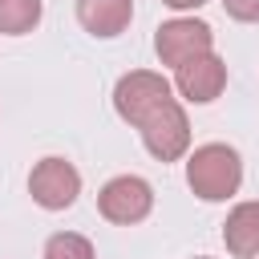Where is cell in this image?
I'll return each mask as SVG.
<instances>
[{"label": "cell", "mask_w": 259, "mask_h": 259, "mask_svg": "<svg viewBox=\"0 0 259 259\" xmlns=\"http://www.w3.org/2000/svg\"><path fill=\"white\" fill-rule=\"evenodd\" d=\"M77 20L89 36H121L134 20V0H77Z\"/></svg>", "instance_id": "8"}, {"label": "cell", "mask_w": 259, "mask_h": 259, "mask_svg": "<svg viewBox=\"0 0 259 259\" xmlns=\"http://www.w3.org/2000/svg\"><path fill=\"white\" fill-rule=\"evenodd\" d=\"M243 182V158L227 142H206L186 158V186L202 202H227Z\"/></svg>", "instance_id": "1"}, {"label": "cell", "mask_w": 259, "mask_h": 259, "mask_svg": "<svg viewBox=\"0 0 259 259\" xmlns=\"http://www.w3.org/2000/svg\"><path fill=\"white\" fill-rule=\"evenodd\" d=\"M28 194H32V202L45 206V210H65V206H73L77 194H81V174H77V166L65 162V158H40V162L32 166V174H28Z\"/></svg>", "instance_id": "6"}, {"label": "cell", "mask_w": 259, "mask_h": 259, "mask_svg": "<svg viewBox=\"0 0 259 259\" xmlns=\"http://www.w3.org/2000/svg\"><path fill=\"white\" fill-rule=\"evenodd\" d=\"M198 259H206V255H198Z\"/></svg>", "instance_id": "14"}, {"label": "cell", "mask_w": 259, "mask_h": 259, "mask_svg": "<svg viewBox=\"0 0 259 259\" xmlns=\"http://www.w3.org/2000/svg\"><path fill=\"white\" fill-rule=\"evenodd\" d=\"M162 101H170V81H166L162 73L134 69V73L117 77V85H113V109H117V117L130 121L134 130H138V121H142L150 109H158Z\"/></svg>", "instance_id": "5"}, {"label": "cell", "mask_w": 259, "mask_h": 259, "mask_svg": "<svg viewBox=\"0 0 259 259\" xmlns=\"http://www.w3.org/2000/svg\"><path fill=\"white\" fill-rule=\"evenodd\" d=\"M166 8H174V12H186V8H202L206 0H162Z\"/></svg>", "instance_id": "13"}, {"label": "cell", "mask_w": 259, "mask_h": 259, "mask_svg": "<svg viewBox=\"0 0 259 259\" xmlns=\"http://www.w3.org/2000/svg\"><path fill=\"white\" fill-rule=\"evenodd\" d=\"M40 259H97V255H93V243H89L85 235H77V231H57V235H49Z\"/></svg>", "instance_id": "11"}, {"label": "cell", "mask_w": 259, "mask_h": 259, "mask_svg": "<svg viewBox=\"0 0 259 259\" xmlns=\"http://www.w3.org/2000/svg\"><path fill=\"white\" fill-rule=\"evenodd\" d=\"M174 89H178L186 101H194V105H210V101L227 89V61L210 49V53L178 65V69H174Z\"/></svg>", "instance_id": "7"}, {"label": "cell", "mask_w": 259, "mask_h": 259, "mask_svg": "<svg viewBox=\"0 0 259 259\" xmlns=\"http://www.w3.org/2000/svg\"><path fill=\"white\" fill-rule=\"evenodd\" d=\"M223 243L235 259L259 255V202H239L223 223Z\"/></svg>", "instance_id": "9"}, {"label": "cell", "mask_w": 259, "mask_h": 259, "mask_svg": "<svg viewBox=\"0 0 259 259\" xmlns=\"http://www.w3.org/2000/svg\"><path fill=\"white\" fill-rule=\"evenodd\" d=\"M40 24V0H0V32L24 36Z\"/></svg>", "instance_id": "10"}, {"label": "cell", "mask_w": 259, "mask_h": 259, "mask_svg": "<svg viewBox=\"0 0 259 259\" xmlns=\"http://www.w3.org/2000/svg\"><path fill=\"white\" fill-rule=\"evenodd\" d=\"M138 134H142V146L158 158V162H178L186 150H190V121H186V109L170 97L162 101L158 109H150L142 121H138Z\"/></svg>", "instance_id": "2"}, {"label": "cell", "mask_w": 259, "mask_h": 259, "mask_svg": "<svg viewBox=\"0 0 259 259\" xmlns=\"http://www.w3.org/2000/svg\"><path fill=\"white\" fill-rule=\"evenodd\" d=\"M97 210H101V219H109L117 227H134L154 210V190L138 174H117L97 190Z\"/></svg>", "instance_id": "3"}, {"label": "cell", "mask_w": 259, "mask_h": 259, "mask_svg": "<svg viewBox=\"0 0 259 259\" xmlns=\"http://www.w3.org/2000/svg\"><path fill=\"white\" fill-rule=\"evenodd\" d=\"M223 8H227L231 20H243V24L259 20V0H223Z\"/></svg>", "instance_id": "12"}, {"label": "cell", "mask_w": 259, "mask_h": 259, "mask_svg": "<svg viewBox=\"0 0 259 259\" xmlns=\"http://www.w3.org/2000/svg\"><path fill=\"white\" fill-rule=\"evenodd\" d=\"M210 45H214V28L206 20H194V16L166 20L154 32V53L162 57V65H174V69L202 57V53H210Z\"/></svg>", "instance_id": "4"}]
</instances>
